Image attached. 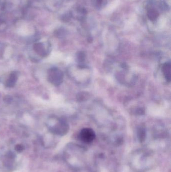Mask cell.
Returning <instances> with one entry per match:
<instances>
[{"label":"cell","instance_id":"obj_1","mask_svg":"<svg viewBox=\"0 0 171 172\" xmlns=\"http://www.w3.org/2000/svg\"><path fill=\"white\" fill-rule=\"evenodd\" d=\"M48 81L53 85L57 86L61 84L63 80V73L56 68H53L49 70Z\"/></svg>","mask_w":171,"mask_h":172},{"label":"cell","instance_id":"obj_2","mask_svg":"<svg viewBox=\"0 0 171 172\" xmlns=\"http://www.w3.org/2000/svg\"><path fill=\"white\" fill-rule=\"evenodd\" d=\"M80 138L84 143H91L96 138V133L91 128H84L80 131Z\"/></svg>","mask_w":171,"mask_h":172},{"label":"cell","instance_id":"obj_3","mask_svg":"<svg viewBox=\"0 0 171 172\" xmlns=\"http://www.w3.org/2000/svg\"><path fill=\"white\" fill-rule=\"evenodd\" d=\"M69 130V126L63 119L59 120L58 122L53 128V131L59 135H64Z\"/></svg>","mask_w":171,"mask_h":172},{"label":"cell","instance_id":"obj_4","mask_svg":"<svg viewBox=\"0 0 171 172\" xmlns=\"http://www.w3.org/2000/svg\"><path fill=\"white\" fill-rule=\"evenodd\" d=\"M171 62H165V64H164L163 66H162V73L163 74L165 79L166 80V81H168V82H171Z\"/></svg>","mask_w":171,"mask_h":172},{"label":"cell","instance_id":"obj_5","mask_svg":"<svg viewBox=\"0 0 171 172\" xmlns=\"http://www.w3.org/2000/svg\"><path fill=\"white\" fill-rule=\"evenodd\" d=\"M18 79V74L16 72H13L10 76L9 78L6 82L7 86L10 88L14 87Z\"/></svg>","mask_w":171,"mask_h":172},{"label":"cell","instance_id":"obj_6","mask_svg":"<svg viewBox=\"0 0 171 172\" xmlns=\"http://www.w3.org/2000/svg\"><path fill=\"white\" fill-rule=\"evenodd\" d=\"M34 50L37 54L41 56H45L46 53L45 48L44 47L43 44L41 43H37L35 44L33 47Z\"/></svg>","mask_w":171,"mask_h":172},{"label":"cell","instance_id":"obj_7","mask_svg":"<svg viewBox=\"0 0 171 172\" xmlns=\"http://www.w3.org/2000/svg\"><path fill=\"white\" fill-rule=\"evenodd\" d=\"M146 136V130L145 129L142 127L137 130V137L139 138V141L140 143H143L145 141V138Z\"/></svg>","mask_w":171,"mask_h":172},{"label":"cell","instance_id":"obj_8","mask_svg":"<svg viewBox=\"0 0 171 172\" xmlns=\"http://www.w3.org/2000/svg\"><path fill=\"white\" fill-rule=\"evenodd\" d=\"M159 16V13L155 10H150L148 13V16L151 20H154Z\"/></svg>","mask_w":171,"mask_h":172},{"label":"cell","instance_id":"obj_9","mask_svg":"<svg viewBox=\"0 0 171 172\" xmlns=\"http://www.w3.org/2000/svg\"><path fill=\"white\" fill-rule=\"evenodd\" d=\"M78 97H77V99L79 101H83V99H87V94H84V93H81L78 95Z\"/></svg>","mask_w":171,"mask_h":172},{"label":"cell","instance_id":"obj_10","mask_svg":"<svg viewBox=\"0 0 171 172\" xmlns=\"http://www.w3.org/2000/svg\"><path fill=\"white\" fill-rule=\"evenodd\" d=\"M77 58L78 59L79 61H83L85 59L84 54L82 52L79 53V54H78V56H77Z\"/></svg>","mask_w":171,"mask_h":172},{"label":"cell","instance_id":"obj_11","mask_svg":"<svg viewBox=\"0 0 171 172\" xmlns=\"http://www.w3.org/2000/svg\"><path fill=\"white\" fill-rule=\"evenodd\" d=\"M4 101L6 103L11 102L12 101V98L10 96H6L4 97Z\"/></svg>","mask_w":171,"mask_h":172},{"label":"cell","instance_id":"obj_12","mask_svg":"<svg viewBox=\"0 0 171 172\" xmlns=\"http://www.w3.org/2000/svg\"><path fill=\"white\" fill-rule=\"evenodd\" d=\"M96 1H97V4H99V5H100L102 3V0H96Z\"/></svg>","mask_w":171,"mask_h":172}]
</instances>
